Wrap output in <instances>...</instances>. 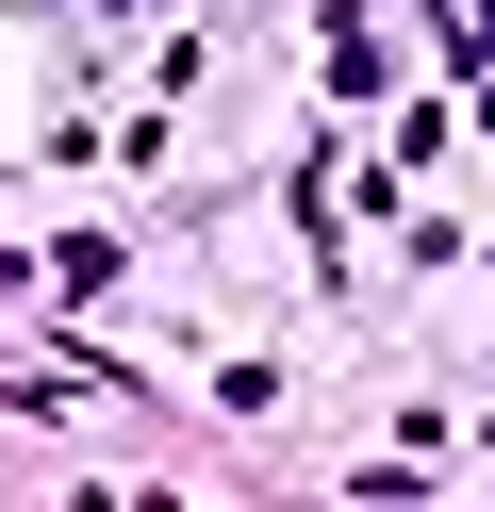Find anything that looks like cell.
<instances>
[{
  "instance_id": "1",
  "label": "cell",
  "mask_w": 495,
  "mask_h": 512,
  "mask_svg": "<svg viewBox=\"0 0 495 512\" xmlns=\"http://www.w3.org/2000/svg\"><path fill=\"white\" fill-rule=\"evenodd\" d=\"M446 50H462V67H495V0H462V17H446Z\"/></svg>"
}]
</instances>
